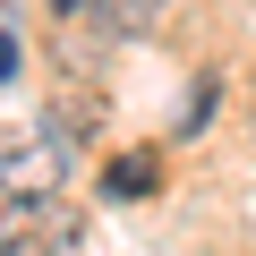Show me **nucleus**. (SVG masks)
<instances>
[{"mask_svg":"<svg viewBox=\"0 0 256 256\" xmlns=\"http://www.w3.org/2000/svg\"><path fill=\"white\" fill-rule=\"evenodd\" d=\"M0 248H9V256H77V248H86V222H77L60 196H9Z\"/></svg>","mask_w":256,"mask_h":256,"instance_id":"nucleus-1","label":"nucleus"},{"mask_svg":"<svg viewBox=\"0 0 256 256\" xmlns=\"http://www.w3.org/2000/svg\"><path fill=\"white\" fill-rule=\"evenodd\" d=\"M68 154H77V137H68V128H34V137L0 146V188H9V196H60Z\"/></svg>","mask_w":256,"mask_h":256,"instance_id":"nucleus-2","label":"nucleus"},{"mask_svg":"<svg viewBox=\"0 0 256 256\" xmlns=\"http://www.w3.org/2000/svg\"><path fill=\"white\" fill-rule=\"evenodd\" d=\"M102 34H154L162 26V0H86Z\"/></svg>","mask_w":256,"mask_h":256,"instance_id":"nucleus-3","label":"nucleus"},{"mask_svg":"<svg viewBox=\"0 0 256 256\" xmlns=\"http://www.w3.org/2000/svg\"><path fill=\"white\" fill-rule=\"evenodd\" d=\"M102 196H120V205H137V196H154V154H120V162L102 171Z\"/></svg>","mask_w":256,"mask_h":256,"instance_id":"nucleus-4","label":"nucleus"},{"mask_svg":"<svg viewBox=\"0 0 256 256\" xmlns=\"http://www.w3.org/2000/svg\"><path fill=\"white\" fill-rule=\"evenodd\" d=\"M18 77V34H0V86Z\"/></svg>","mask_w":256,"mask_h":256,"instance_id":"nucleus-5","label":"nucleus"},{"mask_svg":"<svg viewBox=\"0 0 256 256\" xmlns=\"http://www.w3.org/2000/svg\"><path fill=\"white\" fill-rule=\"evenodd\" d=\"M52 9H60V18H77V9H86V0H52Z\"/></svg>","mask_w":256,"mask_h":256,"instance_id":"nucleus-6","label":"nucleus"},{"mask_svg":"<svg viewBox=\"0 0 256 256\" xmlns=\"http://www.w3.org/2000/svg\"><path fill=\"white\" fill-rule=\"evenodd\" d=\"M0 256H9V248H0Z\"/></svg>","mask_w":256,"mask_h":256,"instance_id":"nucleus-7","label":"nucleus"}]
</instances>
